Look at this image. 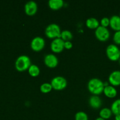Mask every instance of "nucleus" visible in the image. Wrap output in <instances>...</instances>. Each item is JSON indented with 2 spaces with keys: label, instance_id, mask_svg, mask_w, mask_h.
Wrapping results in <instances>:
<instances>
[{
  "label": "nucleus",
  "instance_id": "obj_1",
  "mask_svg": "<svg viewBox=\"0 0 120 120\" xmlns=\"http://www.w3.org/2000/svg\"><path fill=\"white\" fill-rule=\"evenodd\" d=\"M104 87V83L98 78L91 79L89 81L87 84L89 91L93 95L96 96H98L103 92Z\"/></svg>",
  "mask_w": 120,
  "mask_h": 120
},
{
  "label": "nucleus",
  "instance_id": "obj_2",
  "mask_svg": "<svg viewBox=\"0 0 120 120\" xmlns=\"http://www.w3.org/2000/svg\"><path fill=\"white\" fill-rule=\"evenodd\" d=\"M31 62L29 56L26 55H21L15 61V68L19 71H23L28 70L31 65Z\"/></svg>",
  "mask_w": 120,
  "mask_h": 120
},
{
  "label": "nucleus",
  "instance_id": "obj_3",
  "mask_svg": "<svg viewBox=\"0 0 120 120\" xmlns=\"http://www.w3.org/2000/svg\"><path fill=\"white\" fill-rule=\"evenodd\" d=\"M61 29L59 26L55 23H50L45 29V35L50 39H56L60 38Z\"/></svg>",
  "mask_w": 120,
  "mask_h": 120
},
{
  "label": "nucleus",
  "instance_id": "obj_4",
  "mask_svg": "<svg viewBox=\"0 0 120 120\" xmlns=\"http://www.w3.org/2000/svg\"><path fill=\"white\" fill-rule=\"evenodd\" d=\"M120 50L117 45L110 44L106 49V55L108 58L111 61H117L120 58Z\"/></svg>",
  "mask_w": 120,
  "mask_h": 120
},
{
  "label": "nucleus",
  "instance_id": "obj_5",
  "mask_svg": "<svg viewBox=\"0 0 120 120\" xmlns=\"http://www.w3.org/2000/svg\"><path fill=\"white\" fill-rule=\"evenodd\" d=\"M53 89L55 90H62L65 89L68 84L66 79L62 76H56L50 82Z\"/></svg>",
  "mask_w": 120,
  "mask_h": 120
},
{
  "label": "nucleus",
  "instance_id": "obj_6",
  "mask_svg": "<svg viewBox=\"0 0 120 120\" xmlns=\"http://www.w3.org/2000/svg\"><path fill=\"white\" fill-rule=\"evenodd\" d=\"M96 38L100 41H106L110 36V33L107 28L100 25L95 30Z\"/></svg>",
  "mask_w": 120,
  "mask_h": 120
},
{
  "label": "nucleus",
  "instance_id": "obj_7",
  "mask_svg": "<svg viewBox=\"0 0 120 120\" xmlns=\"http://www.w3.org/2000/svg\"><path fill=\"white\" fill-rule=\"evenodd\" d=\"M45 46V41L43 38L41 36H36L30 42V48L35 52H39L44 48Z\"/></svg>",
  "mask_w": 120,
  "mask_h": 120
},
{
  "label": "nucleus",
  "instance_id": "obj_8",
  "mask_svg": "<svg viewBox=\"0 0 120 120\" xmlns=\"http://www.w3.org/2000/svg\"><path fill=\"white\" fill-rule=\"evenodd\" d=\"M50 49L54 53H60L64 49V41L60 38L54 39L50 44Z\"/></svg>",
  "mask_w": 120,
  "mask_h": 120
},
{
  "label": "nucleus",
  "instance_id": "obj_9",
  "mask_svg": "<svg viewBox=\"0 0 120 120\" xmlns=\"http://www.w3.org/2000/svg\"><path fill=\"white\" fill-rule=\"evenodd\" d=\"M58 59L53 54H48L44 57V63L49 68H55L58 64Z\"/></svg>",
  "mask_w": 120,
  "mask_h": 120
},
{
  "label": "nucleus",
  "instance_id": "obj_10",
  "mask_svg": "<svg viewBox=\"0 0 120 120\" xmlns=\"http://www.w3.org/2000/svg\"><path fill=\"white\" fill-rule=\"evenodd\" d=\"M38 11V5L35 1H29L25 5V12L27 15L33 16Z\"/></svg>",
  "mask_w": 120,
  "mask_h": 120
},
{
  "label": "nucleus",
  "instance_id": "obj_11",
  "mask_svg": "<svg viewBox=\"0 0 120 120\" xmlns=\"http://www.w3.org/2000/svg\"><path fill=\"white\" fill-rule=\"evenodd\" d=\"M109 83L112 86H120V71L114 70L110 73L109 76Z\"/></svg>",
  "mask_w": 120,
  "mask_h": 120
},
{
  "label": "nucleus",
  "instance_id": "obj_12",
  "mask_svg": "<svg viewBox=\"0 0 120 120\" xmlns=\"http://www.w3.org/2000/svg\"><path fill=\"white\" fill-rule=\"evenodd\" d=\"M110 26L116 32L120 30V16L118 15L111 16L110 18Z\"/></svg>",
  "mask_w": 120,
  "mask_h": 120
},
{
  "label": "nucleus",
  "instance_id": "obj_13",
  "mask_svg": "<svg viewBox=\"0 0 120 120\" xmlns=\"http://www.w3.org/2000/svg\"><path fill=\"white\" fill-rule=\"evenodd\" d=\"M89 104L90 107L94 109H98L101 107L102 101L101 98L96 95H93L89 98Z\"/></svg>",
  "mask_w": 120,
  "mask_h": 120
},
{
  "label": "nucleus",
  "instance_id": "obj_14",
  "mask_svg": "<svg viewBox=\"0 0 120 120\" xmlns=\"http://www.w3.org/2000/svg\"><path fill=\"white\" fill-rule=\"evenodd\" d=\"M103 93L106 97L109 98H114L117 94V91L116 88L111 85H108L104 87Z\"/></svg>",
  "mask_w": 120,
  "mask_h": 120
},
{
  "label": "nucleus",
  "instance_id": "obj_15",
  "mask_svg": "<svg viewBox=\"0 0 120 120\" xmlns=\"http://www.w3.org/2000/svg\"><path fill=\"white\" fill-rule=\"evenodd\" d=\"M64 5L63 0H49L48 5L50 9L53 10H58L60 9Z\"/></svg>",
  "mask_w": 120,
  "mask_h": 120
},
{
  "label": "nucleus",
  "instance_id": "obj_16",
  "mask_svg": "<svg viewBox=\"0 0 120 120\" xmlns=\"http://www.w3.org/2000/svg\"><path fill=\"white\" fill-rule=\"evenodd\" d=\"M87 27L91 29H96L100 26V22L96 18H89L86 21Z\"/></svg>",
  "mask_w": 120,
  "mask_h": 120
},
{
  "label": "nucleus",
  "instance_id": "obj_17",
  "mask_svg": "<svg viewBox=\"0 0 120 120\" xmlns=\"http://www.w3.org/2000/svg\"><path fill=\"white\" fill-rule=\"evenodd\" d=\"M112 111H111V109H109V108H103L100 111V117L103 118L104 120L109 119L110 117L112 116Z\"/></svg>",
  "mask_w": 120,
  "mask_h": 120
},
{
  "label": "nucleus",
  "instance_id": "obj_18",
  "mask_svg": "<svg viewBox=\"0 0 120 120\" xmlns=\"http://www.w3.org/2000/svg\"><path fill=\"white\" fill-rule=\"evenodd\" d=\"M111 110L112 114L116 115H120V98L116 100L112 103L111 106Z\"/></svg>",
  "mask_w": 120,
  "mask_h": 120
},
{
  "label": "nucleus",
  "instance_id": "obj_19",
  "mask_svg": "<svg viewBox=\"0 0 120 120\" xmlns=\"http://www.w3.org/2000/svg\"><path fill=\"white\" fill-rule=\"evenodd\" d=\"M28 73L32 77H37L40 73V69L36 64H31L28 69Z\"/></svg>",
  "mask_w": 120,
  "mask_h": 120
},
{
  "label": "nucleus",
  "instance_id": "obj_20",
  "mask_svg": "<svg viewBox=\"0 0 120 120\" xmlns=\"http://www.w3.org/2000/svg\"><path fill=\"white\" fill-rule=\"evenodd\" d=\"M60 38L62 39L64 42L66 41H70L73 38V34L70 30H64L62 31L60 35Z\"/></svg>",
  "mask_w": 120,
  "mask_h": 120
},
{
  "label": "nucleus",
  "instance_id": "obj_21",
  "mask_svg": "<svg viewBox=\"0 0 120 120\" xmlns=\"http://www.w3.org/2000/svg\"><path fill=\"white\" fill-rule=\"evenodd\" d=\"M53 89L51 84L49 83H44L40 86V90L43 93H48Z\"/></svg>",
  "mask_w": 120,
  "mask_h": 120
},
{
  "label": "nucleus",
  "instance_id": "obj_22",
  "mask_svg": "<svg viewBox=\"0 0 120 120\" xmlns=\"http://www.w3.org/2000/svg\"><path fill=\"white\" fill-rule=\"evenodd\" d=\"M75 118V120H89L87 114L84 111H79L76 112Z\"/></svg>",
  "mask_w": 120,
  "mask_h": 120
},
{
  "label": "nucleus",
  "instance_id": "obj_23",
  "mask_svg": "<svg viewBox=\"0 0 120 120\" xmlns=\"http://www.w3.org/2000/svg\"><path fill=\"white\" fill-rule=\"evenodd\" d=\"M113 41L116 44L120 45V30L116 31L113 36Z\"/></svg>",
  "mask_w": 120,
  "mask_h": 120
},
{
  "label": "nucleus",
  "instance_id": "obj_24",
  "mask_svg": "<svg viewBox=\"0 0 120 120\" xmlns=\"http://www.w3.org/2000/svg\"><path fill=\"white\" fill-rule=\"evenodd\" d=\"M101 26L107 28L108 26L110 25V18L107 17H104L101 19L100 21Z\"/></svg>",
  "mask_w": 120,
  "mask_h": 120
},
{
  "label": "nucleus",
  "instance_id": "obj_25",
  "mask_svg": "<svg viewBox=\"0 0 120 120\" xmlns=\"http://www.w3.org/2000/svg\"><path fill=\"white\" fill-rule=\"evenodd\" d=\"M73 47V44L70 41H66L64 42V48L66 49H70Z\"/></svg>",
  "mask_w": 120,
  "mask_h": 120
},
{
  "label": "nucleus",
  "instance_id": "obj_26",
  "mask_svg": "<svg viewBox=\"0 0 120 120\" xmlns=\"http://www.w3.org/2000/svg\"><path fill=\"white\" fill-rule=\"evenodd\" d=\"M115 120H120V115H116L115 116Z\"/></svg>",
  "mask_w": 120,
  "mask_h": 120
},
{
  "label": "nucleus",
  "instance_id": "obj_27",
  "mask_svg": "<svg viewBox=\"0 0 120 120\" xmlns=\"http://www.w3.org/2000/svg\"><path fill=\"white\" fill-rule=\"evenodd\" d=\"M95 120H105L103 119V118H101V117H98V118H96V119Z\"/></svg>",
  "mask_w": 120,
  "mask_h": 120
},
{
  "label": "nucleus",
  "instance_id": "obj_28",
  "mask_svg": "<svg viewBox=\"0 0 120 120\" xmlns=\"http://www.w3.org/2000/svg\"><path fill=\"white\" fill-rule=\"evenodd\" d=\"M119 63H120V59H119Z\"/></svg>",
  "mask_w": 120,
  "mask_h": 120
},
{
  "label": "nucleus",
  "instance_id": "obj_29",
  "mask_svg": "<svg viewBox=\"0 0 120 120\" xmlns=\"http://www.w3.org/2000/svg\"><path fill=\"white\" fill-rule=\"evenodd\" d=\"M119 16H120V15H119Z\"/></svg>",
  "mask_w": 120,
  "mask_h": 120
},
{
  "label": "nucleus",
  "instance_id": "obj_30",
  "mask_svg": "<svg viewBox=\"0 0 120 120\" xmlns=\"http://www.w3.org/2000/svg\"></svg>",
  "mask_w": 120,
  "mask_h": 120
}]
</instances>
